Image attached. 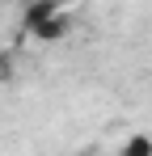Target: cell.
<instances>
[{
	"mask_svg": "<svg viewBox=\"0 0 152 156\" xmlns=\"http://www.w3.org/2000/svg\"><path fill=\"white\" fill-rule=\"evenodd\" d=\"M123 156H152V139L148 135H131L123 144Z\"/></svg>",
	"mask_w": 152,
	"mask_h": 156,
	"instance_id": "obj_1",
	"label": "cell"
},
{
	"mask_svg": "<svg viewBox=\"0 0 152 156\" xmlns=\"http://www.w3.org/2000/svg\"><path fill=\"white\" fill-rule=\"evenodd\" d=\"M9 76H13V63H9V59L0 55V80H9Z\"/></svg>",
	"mask_w": 152,
	"mask_h": 156,
	"instance_id": "obj_2",
	"label": "cell"
}]
</instances>
